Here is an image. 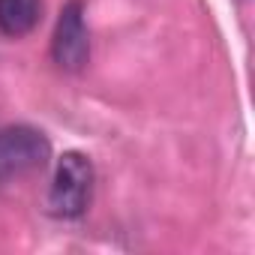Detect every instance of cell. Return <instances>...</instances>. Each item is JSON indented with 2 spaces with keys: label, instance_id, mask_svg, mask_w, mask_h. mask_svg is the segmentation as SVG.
I'll return each mask as SVG.
<instances>
[{
  "label": "cell",
  "instance_id": "1",
  "mask_svg": "<svg viewBox=\"0 0 255 255\" xmlns=\"http://www.w3.org/2000/svg\"><path fill=\"white\" fill-rule=\"evenodd\" d=\"M93 180L96 171L90 156L81 150H66L54 165V177L48 186V210L57 219L84 216L93 198Z\"/></svg>",
  "mask_w": 255,
  "mask_h": 255
},
{
  "label": "cell",
  "instance_id": "2",
  "mask_svg": "<svg viewBox=\"0 0 255 255\" xmlns=\"http://www.w3.org/2000/svg\"><path fill=\"white\" fill-rule=\"evenodd\" d=\"M51 159V141L36 126H3L0 129V186L42 171Z\"/></svg>",
  "mask_w": 255,
  "mask_h": 255
},
{
  "label": "cell",
  "instance_id": "3",
  "mask_svg": "<svg viewBox=\"0 0 255 255\" xmlns=\"http://www.w3.org/2000/svg\"><path fill=\"white\" fill-rule=\"evenodd\" d=\"M51 57L66 72H78V69L87 66V60H90V36H87V24H84L81 0H69V3L60 9L54 39H51Z\"/></svg>",
  "mask_w": 255,
  "mask_h": 255
},
{
  "label": "cell",
  "instance_id": "4",
  "mask_svg": "<svg viewBox=\"0 0 255 255\" xmlns=\"http://www.w3.org/2000/svg\"><path fill=\"white\" fill-rule=\"evenodd\" d=\"M42 18V0H0V33L21 39L36 30Z\"/></svg>",
  "mask_w": 255,
  "mask_h": 255
}]
</instances>
